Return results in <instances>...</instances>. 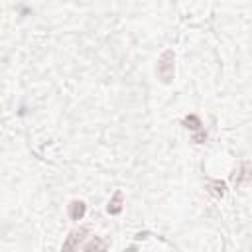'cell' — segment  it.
I'll use <instances>...</instances> for the list:
<instances>
[{
  "instance_id": "cell-2",
  "label": "cell",
  "mask_w": 252,
  "mask_h": 252,
  "mask_svg": "<svg viewBox=\"0 0 252 252\" xmlns=\"http://www.w3.org/2000/svg\"><path fill=\"white\" fill-rule=\"evenodd\" d=\"M183 124H185V128H187V130H191V132H193V142H195V144H203V142L207 140V132L201 128L203 124H201L199 116L189 114V116H185V118H183Z\"/></svg>"
},
{
  "instance_id": "cell-3",
  "label": "cell",
  "mask_w": 252,
  "mask_h": 252,
  "mask_svg": "<svg viewBox=\"0 0 252 252\" xmlns=\"http://www.w3.org/2000/svg\"><path fill=\"white\" fill-rule=\"evenodd\" d=\"M250 179H252V163L250 161H242L238 165V169L234 171V175H232V183H234V187H242Z\"/></svg>"
},
{
  "instance_id": "cell-5",
  "label": "cell",
  "mask_w": 252,
  "mask_h": 252,
  "mask_svg": "<svg viewBox=\"0 0 252 252\" xmlns=\"http://www.w3.org/2000/svg\"><path fill=\"white\" fill-rule=\"evenodd\" d=\"M85 213H87V205L83 203V201H71L69 203V217L73 219V220H81L83 217H85Z\"/></svg>"
},
{
  "instance_id": "cell-8",
  "label": "cell",
  "mask_w": 252,
  "mask_h": 252,
  "mask_svg": "<svg viewBox=\"0 0 252 252\" xmlns=\"http://www.w3.org/2000/svg\"><path fill=\"white\" fill-rule=\"evenodd\" d=\"M209 191H211L215 197H222V195H224V183L219 181V179H213V181H209Z\"/></svg>"
},
{
  "instance_id": "cell-7",
  "label": "cell",
  "mask_w": 252,
  "mask_h": 252,
  "mask_svg": "<svg viewBox=\"0 0 252 252\" xmlns=\"http://www.w3.org/2000/svg\"><path fill=\"white\" fill-rule=\"evenodd\" d=\"M108 213L110 215H120L122 213V191H116L114 197L108 203Z\"/></svg>"
},
{
  "instance_id": "cell-1",
  "label": "cell",
  "mask_w": 252,
  "mask_h": 252,
  "mask_svg": "<svg viewBox=\"0 0 252 252\" xmlns=\"http://www.w3.org/2000/svg\"><path fill=\"white\" fill-rule=\"evenodd\" d=\"M156 73H158L159 81L165 83V85L173 81V75H175V53H173L171 49H165V51L159 55Z\"/></svg>"
},
{
  "instance_id": "cell-9",
  "label": "cell",
  "mask_w": 252,
  "mask_h": 252,
  "mask_svg": "<svg viewBox=\"0 0 252 252\" xmlns=\"http://www.w3.org/2000/svg\"><path fill=\"white\" fill-rule=\"evenodd\" d=\"M122 252H136V248L132 246V248H128V250H122Z\"/></svg>"
},
{
  "instance_id": "cell-6",
  "label": "cell",
  "mask_w": 252,
  "mask_h": 252,
  "mask_svg": "<svg viewBox=\"0 0 252 252\" xmlns=\"http://www.w3.org/2000/svg\"><path fill=\"white\" fill-rule=\"evenodd\" d=\"M106 248H108V244H106L102 238L94 236V238H91V240L83 246V252H106Z\"/></svg>"
},
{
  "instance_id": "cell-4",
  "label": "cell",
  "mask_w": 252,
  "mask_h": 252,
  "mask_svg": "<svg viewBox=\"0 0 252 252\" xmlns=\"http://www.w3.org/2000/svg\"><path fill=\"white\" fill-rule=\"evenodd\" d=\"M85 234H87V228L73 230V232L65 238L63 246H61V252H79V244H81V240H83Z\"/></svg>"
}]
</instances>
